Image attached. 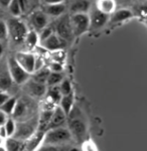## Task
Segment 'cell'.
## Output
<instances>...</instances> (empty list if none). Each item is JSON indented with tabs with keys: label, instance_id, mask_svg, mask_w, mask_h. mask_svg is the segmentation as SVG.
Here are the masks:
<instances>
[{
	"label": "cell",
	"instance_id": "1",
	"mask_svg": "<svg viewBox=\"0 0 147 151\" xmlns=\"http://www.w3.org/2000/svg\"><path fill=\"white\" fill-rule=\"evenodd\" d=\"M74 140L70 129L62 126V127L50 128L45 131L43 144L48 145H66L71 144Z\"/></svg>",
	"mask_w": 147,
	"mask_h": 151
},
{
	"label": "cell",
	"instance_id": "2",
	"mask_svg": "<svg viewBox=\"0 0 147 151\" xmlns=\"http://www.w3.org/2000/svg\"><path fill=\"white\" fill-rule=\"evenodd\" d=\"M8 28V36H10L11 40L16 45H21L25 41L28 29L25 23L18 17H12L8 19L6 22Z\"/></svg>",
	"mask_w": 147,
	"mask_h": 151
},
{
	"label": "cell",
	"instance_id": "3",
	"mask_svg": "<svg viewBox=\"0 0 147 151\" xmlns=\"http://www.w3.org/2000/svg\"><path fill=\"white\" fill-rule=\"evenodd\" d=\"M38 119H27L24 121H19L16 123V130L13 137L20 140H27L32 134L37 130Z\"/></svg>",
	"mask_w": 147,
	"mask_h": 151
},
{
	"label": "cell",
	"instance_id": "4",
	"mask_svg": "<svg viewBox=\"0 0 147 151\" xmlns=\"http://www.w3.org/2000/svg\"><path fill=\"white\" fill-rule=\"evenodd\" d=\"M7 65H8V69L10 76L12 78V81L17 85H22L25 84L26 82L30 78V74H28L25 70L18 64L16 60L15 57H10L7 60Z\"/></svg>",
	"mask_w": 147,
	"mask_h": 151
},
{
	"label": "cell",
	"instance_id": "5",
	"mask_svg": "<svg viewBox=\"0 0 147 151\" xmlns=\"http://www.w3.org/2000/svg\"><path fill=\"white\" fill-rule=\"evenodd\" d=\"M70 20L74 36H81L90 30V17L88 13L72 14Z\"/></svg>",
	"mask_w": 147,
	"mask_h": 151
},
{
	"label": "cell",
	"instance_id": "6",
	"mask_svg": "<svg viewBox=\"0 0 147 151\" xmlns=\"http://www.w3.org/2000/svg\"><path fill=\"white\" fill-rule=\"evenodd\" d=\"M89 17H90V29H93V30L102 28L110 20V15L104 13L101 10H99L96 6L91 9Z\"/></svg>",
	"mask_w": 147,
	"mask_h": 151
},
{
	"label": "cell",
	"instance_id": "7",
	"mask_svg": "<svg viewBox=\"0 0 147 151\" xmlns=\"http://www.w3.org/2000/svg\"><path fill=\"white\" fill-rule=\"evenodd\" d=\"M55 33L61 36L63 40H65L66 41L71 40L72 37L74 36L73 35V30H72V25H71V20L68 16H63L61 17L55 24Z\"/></svg>",
	"mask_w": 147,
	"mask_h": 151
},
{
	"label": "cell",
	"instance_id": "8",
	"mask_svg": "<svg viewBox=\"0 0 147 151\" xmlns=\"http://www.w3.org/2000/svg\"><path fill=\"white\" fill-rule=\"evenodd\" d=\"M68 129L73 135V138L76 140H83L87 134V127L84 121L78 117L71 118L68 121Z\"/></svg>",
	"mask_w": 147,
	"mask_h": 151
},
{
	"label": "cell",
	"instance_id": "9",
	"mask_svg": "<svg viewBox=\"0 0 147 151\" xmlns=\"http://www.w3.org/2000/svg\"><path fill=\"white\" fill-rule=\"evenodd\" d=\"M15 58L18 64L23 68L28 74L32 75L34 73V63H35V55L30 52H19L15 55Z\"/></svg>",
	"mask_w": 147,
	"mask_h": 151
},
{
	"label": "cell",
	"instance_id": "10",
	"mask_svg": "<svg viewBox=\"0 0 147 151\" xmlns=\"http://www.w3.org/2000/svg\"><path fill=\"white\" fill-rule=\"evenodd\" d=\"M40 45L46 50L53 52V50H63V47H66V40H63L61 36H58L55 32L48 38L40 41Z\"/></svg>",
	"mask_w": 147,
	"mask_h": 151
},
{
	"label": "cell",
	"instance_id": "11",
	"mask_svg": "<svg viewBox=\"0 0 147 151\" xmlns=\"http://www.w3.org/2000/svg\"><path fill=\"white\" fill-rule=\"evenodd\" d=\"M45 84H40V83H37L33 80H28L27 82L25 83V89L27 91V93L32 97H35V98H41L46 94V91H48V88H46Z\"/></svg>",
	"mask_w": 147,
	"mask_h": 151
},
{
	"label": "cell",
	"instance_id": "12",
	"mask_svg": "<svg viewBox=\"0 0 147 151\" xmlns=\"http://www.w3.org/2000/svg\"><path fill=\"white\" fill-rule=\"evenodd\" d=\"M30 23L35 30H43L46 25H48V16L43 10H36L29 16Z\"/></svg>",
	"mask_w": 147,
	"mask_h": 151
},
{
	"label": "cell",
	"instance_id": "13",
	"mask_svg": "<svg viewBox=\"0 0 147 151\" xmlns=\"http://www.w3.org/2000/svg\"><path fill=\"white\" fill-rule=\"evenodd\" d=\"M12 84H13V81H12L10 73H9L8 65H7L6 60L5 63L0 64V90L7 91L11 88Z\"/></svg>",
	"mask_w": 147,
	"mask_h": 151
},
{
	"label": "cell",
	"instance_id": "14",
	"mask_svg": "<svg viewBox=\"0 0 147 151\" xmlns=\"http://www.w3.org/2000/svg\"><path fill=\"white\" fill-rule=\"evenodd\" d=\"M67 122H68V115L63 111V109L60 106H57L53 109V116H51L48 129L62 127V126H65Z\"/></svg>",
	"mask_w": 147,
	"mask_h": 151
},
{
	"label": "cell",
	"instance_id": "15",
	"mask_svg": "<svg viewBox=\"0 0 147 151\" xmlns=\"http://www.w3.org/2000/svg\"><path fill=\"white\" fill-rule=\"evenodd\" d=\"M132 18H133V13H132L131 10H129V9H127V8L116 9V10L110 15L109 22L111 24L123 23L125 21H128Z\"/></svg>",
	"mask_w": 147,
	"mask_h": 151
},
{
	"label": "cell",
	"instance_id": "16",
	"mask_svg": "<svg viewBox=\"0 0 147 151\" xmlns=\"http://www.w3.org/2000/svg\"><path fill=\"white\" fill-rule=\"evenodd\" d=\"M45 131L36 130L27 140H25V151H35L40 146L43 144Z\"/></svg>",
	"mask_w": 147,
	"mask_h": 151
},
{
	"label": "cell",
	"instance_id": "17",
	"mask_svg": "<svg viewBox=\"0 0 147 151\" xmlns=\"http://www.w3.org/2000/svg\"><path fill=\"white\" fill-rule=\"evenodd\" d=\"M28 115V105L23 100H17L16 106L12 113V118L14 120L24 121L26 120V117Z\"/></svg>",
	"mask_w": 147,
	"mask_h": 151
},
{
	"label": "cell",
	"instance_id": "18",
	"mask_svg": "<svg viewBox=\"0 0 147 151\" xmlns=\"http://www.w3.org/2000/svg\"><path fill=\"white\" fill-rule=\"evenodd\" d=\"M91 10V2L89 0H73L70 5V12L72 14L88 13Z\"/></svg>",
	"mask_w": 147,
	"mask_h": 151
},
{
	"label": "cell",
	"instance_id": "19",
	"mask_svg": "<svg viewBox=\"0 0 147 151\" xmlns=\"http://www.w3.org/2000/svg\"><path fill=\"white\" fill-rule=\"evenodd\" d=\"M43 11L48 16L53 17H61L66 12V5L63 3L60 4H45Z\"/></svg>",
	"mask_w": 147,
	"mask_h": 151
},
{
	"label": "cell",
	"instance_id": "20",
	"mask_svg": "<svg viewBox=\"0 0 147 151\" xmlns=\"http://www.w3.org/2000/svg\"><path fill=\"white\" fill-rule=\"evenodd\" d=\"M53 109H48V108L43 109L40 118H38V126H37L38 130L45 131V132L48 130V126H50L51 116H53Z\"/></svg>",
	"mask_w": 147,
	"mask_h": 151
},
{
	"label": "cell",
	"instance_id": "21",
	"mask_svg": "<svg viewBox=\"0 0 147 151\" xmlns=\"http://www.w3.org/2000/svg\"><path fill=\"white\" fill-rule=\"evenodd\" d=\"M5 148L7 151H25V141L15 137H7L5 139Z\"/></svg>",
	"mask_w": 147,
	"mask_h": 151
},
{
	"label": "cell",
	"instance_id": "22",
	"mask_svg": "<svg viewBox=\"0 0 147 151\" xmlns=\"http://www.w3.org/2000/svg\"><path fill=\"white\" fill-rule=\"evenodd\" d=\"M96 7L104 13L111 15L116 10L117 1L116 0H97Z\"/></svg>",
	"mask_w": 147,
	"mask_h": 151
},
{
	"label": "cell",
	"instance_id": "23",
	"mask_svg": "<svg viewBox=\"0 0 147 151\" xmlns=\"http://www.w3.org/2000/svg\"><path fill=\"white\" fill-rule=\"evenodd\" d=\"M74 102H75V97H74L73 93H71V94L65 95V96L62 97L58 106H60L61 108L63 109V111L68 116L74 108Z\"/></svg>",
	"mask_w": 147,
	"mask_h": 151
},
{
	"label": "cell",
	"instance_id": "24",
	"mask_svg": "<svg viewBox=\"0 0 147 151\" xmlns=\"http://www.w3.org/2000/svg\"><path fill=\"white\" fill-rule=\"evenodd\" d=\"M62 97H63V95L61 93L60 86H58V85L48 87V91H46V98H48V100L53 102L55 105H58Z\"/></svg>",
	"mask_w": 147,
	"mask_h": 151
},
{
	"label": "cell",
	"instance_id": "25",
	"mask_svg": "<svg viewBox=\"0 0 147 151\" xmlns=\"http://www.w3.org/2000/svg\"><path fill=\"white\" fill-rule=\"evenodd\" d=\"M50 74V70L48 69V68L43 67V69L35 70V72L33 73L31 80H33V81H35L37 83H40V84L46 85V82H48Z\"/></svg>",
	"mask_w": 147,
	"mask_h": 151
},
{
	"label": "cell",
	"instance_id": "26",
	"mask_svg": "<svg viewBox=\"0 0 147 151\" xmlns=\"http://www.w3.org/2000/svg\"><path fill=\"white\" fill-rule=\"evenodd\" d=\"M40 41V35L37 33V31L35 29H31L28 30L27 35L25 37V45H27L29 48H33L38 45V42Z\"/></svg>",
	"mask_w": 147,
	"mask_h": 151
},
{
	"label": "cell",
	"instance_id": "27",
	"mask_svg": "<svg viewBox=\"0 0 147 151\" xmlns=\"http://www.w3.org/2000/svg\"><path fill=\"white\" fill-rule=\"evenodd\" d=\"M16 103H17V99L15 97H10L5 103H3L0 106V110L3 112L4 114H6L7 116L9 115H12L14 111V108L16 106Z\"/></svg>",
	"mask_w": 147,
	"mask_h": 151
},
{
	"label": "cell",
	"instance_id": "28",
	"mask_svg": "<svg viewBox=\"0 0 147 151\" xmlns=\"http://www.w3.org/2000/svg\"><path fill=\"white\" fill-rule=\"evenodd\" d=\"M72 144L66 145H48L41 144L35 151H68Z\"/></svg>",
	"mask_w": 147,
	"mask_h": 151
},
{
	"label": "cell",
	"instance_id": "29",
	"mask_svg": "<svg viewBox=\"0 0 147 151\" xmlns=\"http://www.w3.org/2000/svg\"><path fill=\"white\" fill-rule=\"evenodd\" d=\"M63 79H65V78H63V73L50 72V76H48V82H46V86L51 87V86H57V85H60L61 82H62Z\"/></svg>",
	"mask_w": 147,
	"mask_h": 151
},
{
	"label": "cell",
	"instance_id": "30",
	"mask_svg": "<svg viewBox=\"0 0 147 151\" xmlns=\"http://www.w3.org/2000/svg\"><path fill=\"white\" fill-rule=\"evenodd\" d=\"M7 8L9 9V12H10L11 15L14 16V17H19L22 14V9H21L18 0H12Z\"/></svg>",
	"mask_w": 147,
	"mask_h": 151
},
{
	"label": "cell",
	"instance_id": "31",
	"mask_svg": "<svg viewBox=\"0 0 147 151\" xmlns=\"http://www.w3.org/2000/svg\"><path fill=\"white\" fill-rule=\"evenodd\" d=\"M4 127H5L6 133L8 137H12L15 133L16 130V122L12 117H9V118L6 119L5 123H4Z\"/></svg>",
	"mask_w": 147,
	"mask_h": 151
},
{
	"label": "cell",
	"instance_id": "32",
	"mask_svg": "<svg viewBox=\"0 0 147 151\" xmlns=\"http://www.w3.org/2000/svg\"><path fill=\"white\" fill-rule=\"evenodd\" d=\"M60 86V90H61V93H62L63 96L65 95H68L71 93H73V90H72V85H71V82L68 81V79H63L61 84L58 85Z\"/></svg>",
	"mask_w": 147,
	"mask_h": 151
},
{
	"label": "cell",
	"instance_id": "33",
	"mask_svg": "<svg viewBox=\"0 0 147 151\" xmlns=\"http://www.w3.org/2000/svg\"><path fill=\"white\" fill-rule=\"evenodd\" d=\"M40 41L46 40V38H48L51 35H53V33L55 32V27H53V25H46L45 28L43 29V30H40Z\"/></svg>",
	"mask_w": 147,
	"mask_h": 151
},
{
	"label": "cell",
	"instance_id": "34",
	"mask_svg": "<svg viewBox=\"0 0 147 151\" xmlns=\"http://www.w3.org/2000/svg\"><path fill=\"white\" fill-rule=\"evenodd\" d=\"M51 57H53V62H58L62 64V62L66 58V52L63 50H53V52H51Z\"/></svg>",
	"mask_w": 147,
	"mask_h": 151
},
{
	"label": "cell",
	"instance_id": "35",
	"mask_svg": "<svg viewBox=\"0 0 147 151\" xmlns=\"http://www.w3.org/2000/svg\"><path fill=\"white\" fill-rule=\"evenodd\" d=\"M8 37V28L5 21L0 20V40H4Z\"/></svg>",
	"mask_w": 147,
	"mask_h": 151
},
{
	"label": "cell",
	"instance_id": "36",
	"mask_svg": "<svg viewBox=\"0 0 147 151\" xmlns=\"http://www.w3.org/2000/svg\"><path fill=\"white\" fill-rule=\"evenodd\" d=\"M48 69L50 70V72H60V73H62L63 68V65L61 64V63L53 62L50 65H48Z\"/></svg>",
	"mask_w": 147,
	"mask_h": 151
},
{
	"label": "cell",
	"instance_id": "37",
	"mask_svg": "<svg viewBox=\"0 0 147 151\" xmlns=\"http://www.w3.org/2000/svg\"><path fill=\"white\" fill-rule=\"evenodd\" d=\"M45 67V62H43V58L40 57V55H35V63H34V72L38 70Z\"/></svg>",
	"mask_w": 147,
	"mask_h": 151
},
{
	"label": "cell",
	"instance_id": "38",
	"mask_svg": "<svg viewBox=\"0 0 147 151\" xmlns=\"http://www.w3.org/2000/svg\"><path fill=\"white\" fill-rule=\"evenodd\" d=\"M10 97L11 96L7 93V91H1V90H0V106L3 103H5Z\"/></svg>",
	"mask_w": 147,
	"mask_h": 151
},
{
	"label": "cell",
	"instance_id": "39",
	"mask_svg": "<svg viewBox=\"0 0 147 151\" xmlns=\"http://www.w3.org/2000/svg\"><path fill=\"white\" fill-rule=\"evenodd\" d=\"M7 137H8V136H7V133H6V130H5L4 125L0 126V139H6Z\"/></svg>",
	"mask_w": 147,
	"mask_h": 151
},
{
	"label": "cell",
	"instance_id": "40",
	"mask_svg": "<svg viewBox=\"0 0 147 151\" xmlns=\"http://www.w3.org/2000/svg\"><path fill=\"white\" fill-rule=\"evenodd\" d=\"M19 4H20V7L22 9V12L25 11L28 7V0H18Z\"/></svg>",
	"mask_w": 147,
	"mask_h": 151
},
{
	"label": "cell",
	"instance_id": "41",
	"mask_svg": "<svg viewBox=\"0 0 147 151\" xmlns=\"http://www.w3.org/2000/svg\"><path fill=\"white\" fill-rule=\"evenodd\" d=\"M6 119H7V115H6V114H4L3 112L0 110V126L4 125Z\"/></svg>",
	"mask_w": 147,
	"mask_h": 151
},
{
	"label": "cell",
	"instance_id": "42",
	"mask_svg": "<svg viewBox=\"0 0 147 151\" xmlns=\"http://www.w3.org/2000/svg\"><path fill=\"white\" fill-rule=\"evenodd\" d=\"M65 0H43L45 4H60L63 3Z\"/></svg>",
	"mask_w": 147,
	"mask_h": 151
},
{
	"label": "cell",
	"instance_id": "43",
	"mask_svg": "<svg viewBox=\"0 0 147 151\" xmlns=\"http://www.w3.org/2000/svg\"><path fill=\"white\" fill-rule=\"evenodd\" d=\"M12 0H0V5L3 7H8Z\"/></svg>",
	"mask_w": 147,
	"mask_h": 151
},
{
	"label": "cell",
	"instance_id": "44",
	"mask_svg": "<svg viewBox=\"0 0 147 151\" xmlns=\"http://www.w3.org/2000/svg\"><path fill=\"white\" fill-rule=\"evenodd\" d=\"M3 50H4V48H3V45L0 43V58H1V55H2V53H3Z\"/></svg>",
	"mask_w": 147,
	"mask_h": 151
},
{
	"label": "cell",
	"instance_id": "45",
	"mask_svg": "<svg viewBox=\"0 0 147 151\" xmlns=\"http://www.w3.org/2000/svg\"><path fill=\"white\" fill-rule=\"evenodd\" d=\"M68 151H80V150L78 149L77 147H74V146H71V148L68 149Z\"/></svg>",
	"mask_w": 147,
	"mask_h": 151
},
{
	"label": "cell",
	"instance_id": "46",
	"mask_svg": "<svg viewBox=\"0 0 147 151\" xmlns=\"http://www.w3.org/2000/svg\"><path fill=\"white\" fill-rule=\"evenodd\" d=\"M0 151H7L6 148H5V146H1V145H0Z\"/></svg>",
	"mask_w": 147,
	"mask_h": 151
},
{
	"label": "cell",
	"instance_id": "47",
	"mask_svg": "<svg viewBox=\"0 0 147 151\" xmlns=\"http://www.w3.org/2000/svg\"><path fill=\"white\" fill-rule=\"evenodd\" d=\"M116 1H123V0H116Z\"/></svg>",
	"mask_w": 147,
	"mask_h": 151
},
{
	"label": "cell",
	"instance_id": "48",
	"mask_svg": "<svg viewBox=\"0 0 147 151\" xmlns=\"http://www.w3.org/2000/svg\"><path fill=\"white\" fill-rule=\"evenodd\" d=\"M145 19H146V20H147V17H146V18H145Z\"/></svg>",
	"mask_w": 147,
	"mask_h": 151
}]
</instances>
